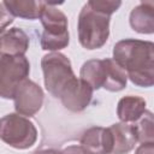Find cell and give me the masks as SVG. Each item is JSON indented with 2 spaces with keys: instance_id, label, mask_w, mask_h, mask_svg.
Wrapping results in <instances>:
<instances>
[{
  "instance_id": "2",
  "label": "cell",
  "mask_w": 154,
  "mask_h": 154,
  "mask_svg": "<svg viewBox=\"0 0 154 154\" xmlns=\"http://www.w3.org/2000/svg\"><path fill=\"white\" fill-rule=\"evenodd\" d=\"M79 78L94 90L103 88L108 91H120L128 84V77L122 67L111 58L87 60L79 71Z\"/></svg>"
},
{
  "instance_id": "9",
  "label": "cell",
  "mask_w": 154,
  "mask_h": 154,
  "mask_svg": "<svg viewBox=\"0 0 154 154\" xmlns=\"http://www.w3.org/2000/svg\"><path fill=\"white\" fill-rule=\"evenodd\" d=\"M94 89L83 79L75 77L60 95V101L71 112L84 111L93 99Z\"/></svg>"
},
{
  "instance_id": "3",
  "label": "cell",
  "mask_w": 154,
  "mask_h": 154,
  "mask_svg": "<svg viewBox=\"0 0 154 154\" xmlns=\"http://www.w3.org/2000/svg\"><path fill=\"white\" fill-rule=\"evenodd\" d=\"M109 22L111 16L85 4L78 14L77 22L78 41L81 46L89 51L101 48L109 36Z\"/></svg>"
},
{
  "instance_id": "17",
  "label": "cell",
  "mask_w": 154,
  "mask_h": 154,
  "mask_svg": "<svg viewBox=\"0 0 154 154\" xmlns=\"http://www.w3.org/2000/svg\"><path fill=\"white\" fill-rule=\"evenodd\" d=\"M87 4L90 7L108 16H112L122 5L120 1H107V0H89Z\"/></svg>"
},
{
  "instance_id": "7",
  "label": "cell",
  "mask_w": 154,
  "mask_h": 154,
  "mask_svg": "<svg viewBox=\"0 0 154 154\" xmlns=\"http://www.w3.org/2000/svg\"><path fill=\"white\" fill-rule=\"evenodd\" d=\"M30 64L25 55L0 54V97L12 99L16 88L28 78Z\"/></svg>"
},
{
  "instance_id": "8",
  "label": "cell",
  "mask_w": 154,
  "mask_h": 154,
  "mask_svg": "<svg viewBox=\"0 0 154 154\" xmlns=\"http://www.w3.org/2000/svg\"><path fill=\"white\" fill-rule=\"evenodd\" d=\"M14 109L18 114L24 117L35 116L42 107L45 94L42 88L34 81L25 78L16 88L13 93Z\"/></svg>"
},
{
  "instance_id": "6",
  "label": "cell",
  "mask_w": 154,
  "mask_h": 154,
  "mask_svg": "<svg viewBox=\"0 0 154 154\" xmlns=\"http://www.w3.org/2000/svg\"><path fill=\"white\" fill-rule=\"evenodd\" d=\"M0 140L16 149H28L37 141V129L29 118L8 113L0 118Z\"/></svg>"
},
{
  "instance_id": "4",
  "label": "cell",
  "mask_w": 154,
  "mask_h": 154,
  "mask_svg": "<svg viewBox=\"0 0 154 154\" xmlns=\"http://www.w3.org/2000/svg\"><path fill=\"white\" fill-rule=\"evenodd\" d=\"M38 18L43 26L41 35V48L43 51L58 52L69 46V23L61 10L55 7L54 4L43 2Z\"/></svg>"
},
{
  "instance_id": "20",
  "label": "cell",
  "mask_w": 154,
  "mask_h": 154,
  "mask_svg": "<svg viewBox=\"0 0 154 154\" xmlns=\"http://www.w3.org/2000/svg\"><path fill=\"white\" fill-rule=\"evenodd\" d=\"M61 152H63V154H85L84 150L81 148V146H77V144L67 146Z\"/></svg>"
},
{
  "instance_id": "16",
  "label": "cell",
  "mask_w": 154,
  "mask_h": 154,
  "mask_svg": "<svg viewBox=\"0 0 154 154\" xmlns=\"http://www.w3.org/2000/svg\"><path fill=\"white\" fill-rule=\"evenodd\" d=\"M153 114L150 111H146L143 116L134 124L137 142L140 143H153L154 142V129H153Z\"/></svg>"
},
{
  "instance_id": "21",
  "label": "cell",
  "mask_w": 154,
  "mask_h": 154,
  "mask_svg": "<svg viewBox=\"0 0 154 154\" xmlns=\"http://www.w3.org/2000/svg\"><path fill=\"white\" fill-rule=\"evenodd\" d=\"M32 154H63V152L54 148H46V149H37Z\"/></svg>"
},
{
  "instance_id": "13",
  "label": "cell",
  "mask_w": 154,
  "mask_h": 154,
  "mask_svg": "<svg viewBox=\"0 0 154 154\" xmlns=\"http://www.w3.org/2000/svg\"><path fill=\"white\" fill-rule=\"evenodd\" d=\"M130 26L140 34L154 32V2L142 1L132 8L129 17Z\"/></svg>"
},
{
  "instance_id": "18",
  "label": "cell",
  "mask_w": 154,
  "mask_h": 154,
  "mask_svg": "<svg viewBox=\"0 0 154 154\" xmlns=\"http://www.w3.org/2000/svg\"><path fill=\"white\" fill-rule=\"evenodd\" d=\"M13 16L8 12V10L5 7L4 2H0V34L5 31V29L13 23Z\"/></svg>"
},
{
  "instance_id": "1",
  "label": "cell",
  "mask_w": 154,
  "mask_h": 154,
  "mask_svg": "<svg viewBox=\"0 0 154 154\" xmlns=\"http://www.w3.org/2000/svg\"><path fill=\"white\" fill-rule=\"evenodd\" d=\"M113 60L136 85L154 84V43L137 38H124L113 47Z\"/></svg>"
},
{
  "instance_id": "12",
  "label": "cell",
  "mask_w": 154,
  "mask_h": 154,
  "mask_svg": "<svg viewBox=\"0 0 154 154\" xmlns=\"http://www.w3.org/2000/svg\"><path fill=\"white\" fill-rule=\"evenodd\" d=\"M29 36L20 28H11L0 35V54L24 55L29 48Z\"/></svg>"
},
{
  "instance_id": "11",
  "label": "cell",
  "mask_w": 154,
  "mask_h": 154,
  "mask_svg": "<svg viewBox=\"0 0 154 154\" xmlns=\"http://www.w3.org/2000/svg\"><path fill=\"white\" fill-rule=\"evenodd\" d=\"M112 138V152L111 154H128L135 148L137 137L134 125L129 123H116L109 128Z\"/></svg>"
},
{
  "instance_id": "5",
  "label": "cell",
  "mask_w": 154,
  "mask_h": 154,
  "mask_svg": "<svg viewBox=\"0 0 154 154\" xmlns=\"http://www.w3.org/2000/svg\"><path fill=\"white\" fill-rule=\"evenodd\" d=\"M41 67L45 87L54 97H60L63 90L76 77L70 59L59 52H51L42 57Z\"/></svg>"
},
{
  "instance_id": "14",
  "label": "cell",
  "mask_w": 154,
  "mask_h": 154,
  "mask_svg": "<svg viewBox=\"0 0 154 154\" xmlns=\"http://www.w3.org/2000/svg\"><path fill=\"white\" fill-rule=\"evenodd\" d=\"M147 102L143 97L136 95H126L118 101L117 116L123 123H136L147 111Z\"/></svg>"
},
{
  "instance_id": "15",
  "label": "cell",
  "mask_w": 154,
  "mask_h": 154,
  "mask_svg": "<svg viewBox=\"0 0 154 154\" xmlns=\"http://www.w3.org/2000/svg\"><path fill=\"white\" fill-rule=\"evenodd\" d=\"M5 7L13 17H19L24 19H37L43 7V1H29V0H17V1H2Z\"/></svg>"
},
{
  "instance_id": "10",
  "label": "cell",
  "mask_w": 154,
  "mask_h": 154,
  "mask_svg": "<svg viewBox=\"0 0 154 154\" xmlns=\"http://www.w3.org/2000/svg\"><path fill=\"white\" fill-rule=\"evenodd\" d=\"M79 146L85 154H111L112 138L109 129L102 126L87 129L81 136Z\"/></svg>"
},
{
  "instance_id": "19",
  "label": "cell",
  "mask_w": 154,
  "mask_h": 154,
  "mask_svg": "<svg viewBox=\"0 0 154 154\" xmlns=\"http://www.w3.org/2000/svg\"><path fill=\"white\" fill-rule=\"evenodd\" d=\"M135 154H154V142L153 143H141L136 149Z\"/></svg>"
}]
</instances>
